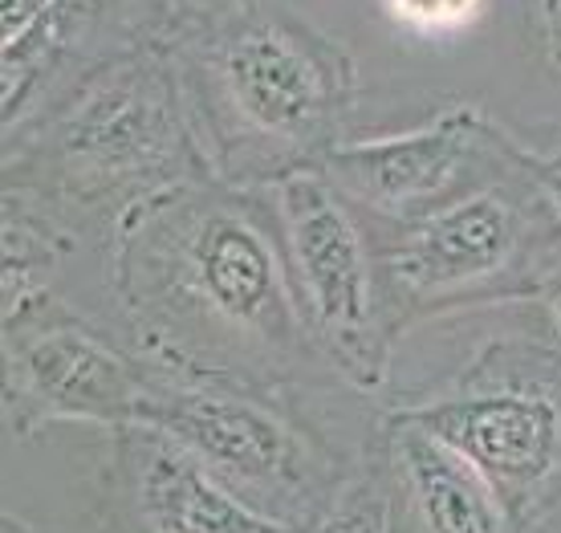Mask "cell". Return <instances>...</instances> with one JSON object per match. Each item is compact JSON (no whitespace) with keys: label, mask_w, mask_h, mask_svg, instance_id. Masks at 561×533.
Segmentation results:
<instances>
[{"label":"cell","mask_w":561,"mask_h":533,"mask_svg":"<svg viewBox=\"0 0 561 533\" xmlns=\"http://www.w3.org/2000/svg\"><path fill=\"white\" fill-rule=\"evenodd\" d=\"M102 265L130 351L154 375L297 399L351 392L309 338L265 188L175 183L114 225Z\"/></svg>","instance_id":"1"},{"label":"cell","mask_w":561,"mask_h":533,"mask_svg":"<svg viewBox=\"0 0 561 533\" xmlns=\"http://www.w3.org/2000/svg\"><path fill=\"white\" fill-rule=\"evenodd\" d=\"M159 42L216 180L268 188L351 139L358 61L294 0H171Z\"/></svg>","instance_id":"2"},{"label":"cell","mask_w":561,"mask_h":533,"mask_svg":"<svg viewBox=\"0 0 561 533\" xmlns=\"http://www.w3.org/2000/svg\"><path fill=\"white\" fill-rule=\"evenodd\" d=\"M0 208H16L82 249L135 204L211 175L163 42H142L73 73L4 127Z\"/></svg>","instance_id":"3"},{"label":"cell","mask_w":561,"mask_h":533,"mask_svg":"<svg viewBox=\"0 0 561 533\" xmlns=\"http://www.w3.org/2000/svg\"><path fill=\"white\" fill-rule=\"evenodd\" d=\"M370 240L382 318L399 347L411 330L456 314L537 306L561 261V216L525 163L420 225Z\"/></svg>","instance_id":"4"},{"label":"cell","mask_w":561,"mask_h":533,"mask_svg":"<svg viewBox=\"0 0 561 533\" xmlns=\"http://www.w3.org/2000/svg\"><path fill=\"white\" fill-rule=\"evenodd\" d=\"M382 407L477 464L520 533L561 513V334L541 306L529 326L484 338L444 379Z\"/></svg>","instance_id":"5"},{"label":"cell","mask_w":561,"mask_h":533,"mask_svg":"<svg viewBox=\"0 0 561 533\" xmlns=\"http://www.w3.org/2000/svg\"><path fill=\"white\" fill-rule=\"evenodd\" d=\"M142 423L163 428L256 513L289 530L318 518L375 444L337 440L309 399L297 395L168 375H154Z\"/></svg>","instance_id":"6"},{"label":"cell","mask_w":561,"mask_h":533,"mask_svg":"<svg viewBox=\"0 0 561 533\" xmlns=\"http://www.w3.org/2000/svg\"><path fill=\"white\" fill-rule=\"evenodd\" d=\"M265 192L309 338L351 392L379 395L394 371V338L382 318L379 261L363 216L322 168L294 171Z\"/></svg>","instance_id":"7"},{"label":"cell","mask_w":561,"mask_h":533,"mask_svg":"<svg viewBox=\"0 0 561 533\" xmlns=\"http://www.w3.org/2000/svg\"><path fill=\"white\" fill-rule=\"evenodd\" d=\"M534 143L484 102H456L408 131L346 139L325 155L334 183L370 233L420 225L529 163Z\"/></svg>","instance_id":"8"},{"label":"cell","mask_w":561,"mask_h":533,"mask_svg":"<svg viewBox=\"0 0 561 533\" xmlns=\"http://www.w3.org/2000/svg\"><path fill=\"white\" fill-rule=\"evenodd\" d=\"M0 334L4 428L16 440L61 423L118 432L147 420L154 371L57 290L0 314Z\"/></svg>","instance_id":"9"},{"label":"cell","mask_w":561,"mask_h":533,"mask_svg":"<svg viewBox=\"0 0 561 533\" xmlns=\"http://www.w3.org/2000/svg\"><path fill=\"white\" fill-rule=\"evenodd\" d=\"M111 464L118 501L139 533H297L256 513L163 428L130 423L111 432Z\"/></svg>","instance_id":"10"},{"label":"cell","mask_w":561,"mask_h":533,"mask_svg":"<svg viewBox=\"0 0 561 533\" xmlns=\"http://www.w3.org/2000/svg\"><path fill=\"white\" fill-rule=\"evenodd\" d=\"M379 452L411 533H520L501 492L439 435L382 407Z\"/></svg>","instance_id":"11"},{"label":"cell","mask_w":561,"mask_h":533,"mask_svg":"<svg viewBox=\"0 0 561 533\" xmlns=\"http://www.w3.org/2000/svg\"><path fill=\"white\" fill-rule=\"evenodd\" d=\"M297 533H411L391 468L379 452V432H375L366 461L358 464V473L337 489V497L318 518L301 525Z\"/></svg>","instance_id":"12"},{"label":"cell","mask_w":561,"mask_h":533,"mask_svg":"<svg viewBox=\"0 0 561 533\" xmlns=\"http://www.w3.org/2000/svg\"><path fill=\"white\" fill-rule=\"evenodd\" d=\"M379 4L399 29L420 33V37H439V33H456L468 21H477L484 0H379Z\"/></svg>","instance_id":"13"},{"label":"cell","mask_w":561,"mask_h":533,"mask_svg":"<svg viewBox=\"0 0 561 533\" xmlns=\"http://www.w3.org/2000/svg\"><path fill=\"white\" fill-rule=\"evenodd\" d=\"M534 25H537V42H541V54L553 70L561 73V0H534Z\"/></svg>","instance_id":"14"},{"label":"cell","mask_w":561,"mask_h":533,"mask_svg":"<svg viewBox=\"0 0 561 533\" xmlns=\"http://www.w3.org/2000/svg\"><path fill=\"white\" fill-rule=\"evenodd\" d=\"M529 171H534V180L541 183V192L549 196L553 212L561 216V147H537V143H534Z\"/></svg>","instance_id":"15"},{"label":"cell","mask_w":561,"mask_h":533,"mask_svg":"<svg viewBox=\"0 0 561 533\" xmlns=\"http://www.w3.org/2000/svg\"><path fill=\"white\" fill-rule=\"evenodd\" d=\"M541 314L549 318V326L561 334V261H558V269H553V277L546 281V290H541Z\"/></svg>","instance_id":"16"},{"label":"cell","mask_w":561,"mask_h":533,"mask_svg":"<svg viewBox=\"0 0 561 533\" xmlns=\"http://www.w3.org/2000/svg\"><path fill=\"white\" fill-rule=\"evenodd\" d=\"M0 533H33V525L21 521L16 513H4V518H0Z\"/></svg>","instance_id":"17"}]
</instances>
